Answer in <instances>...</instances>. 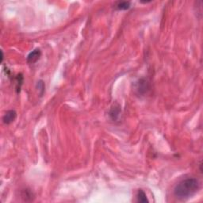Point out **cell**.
<instances>
[{
  "instance_id": "obj_1",
  "label": "cell",
  "mask_w": 203,
  "mask_h": 203,
  "mask_svg": "<svg viewBox=\"0 0 203 203\" xmlns=\"http://www.w3.org/2000/svg\"><path fill=\"white\" fill-rule=\"evenodd\" d=\"M199 189V181L194 178H189L179 182L174 189V194L179 199H187L194 196Z\"/></svg>"
},
{
  "instance_id": "obj_9",
  "label": "cell",
  "mask_w": 203,
  "mask_h": 203,
  "mask_svg": "<svg viewBox=\"0 0 203 203\" xmlns=\"http://www.w3.org/2000/svg\"><path fill=\"white\" fill-rule=\"evenodd\" d=\"M45 83L42 80L38 81V83H37V88H38V92L40 94V96H42L44 92H45Z\"/></svg>"
},
{
  "instance_id": "obj_4",
  "label": "cell",
  "mask_w": 203,
  "mask_h": 203,
  "mask_svg": "<svg viewBox=\"0 0 203 203\" xmlns=\"http://www.w3.org/2000/svg\"><path fill=\"white\" fill-rule=\"evenodd\" d=\"M147 90H148V83H147V81L144 79H140L138 81V83H137V90L140 94H143Z\"/></svg>"
},
{
  "instance_id": "obj_7",
  "label": "cell",
  "mask_w": 203,
  "mask_h": 203,
  "mask_svg": "<svg viewBox=\"0 0 203 203\" xmlns=\"http://www.w3.org/2000/svg\"><path fill=\"white\" fill-rule=\"evenodd\" d=\"M119 114H120V109H119V107L118 106V107H116V106L112 107L110 112V116L112 118V119L113 120H117L118 117H119Z\"/></svg>"
},
{
  "instance_id": "obj_8",
  "label": "cell",
  "mask_w": 203,
  "mask_h": 203,
  "mask_svg": "<svg viewBox=\"0 0 203 203\" xmlns=\"http://www.w3.org/2000/svg\"><path fill=\"white\" fill-rule=\"evenodd\" d=\"M22 83H23V76L21 74H18L16 77V90L18 92L20 91L21 90V86H22Z\"/></svg>"
},
{
  "instance_id": "obj_2",
  "label": "cell",
  "mask_w": 203,
  "mask_h": 203,
  "mask_svg": "<svg viewBox=\"0 0 203 203\" xmlns=\"http://www.w3.org/2000/svg\"><path fill=\"white\" fill-rule=\"evenodd\" d=\"M17 117V113L16 111L14 110H10L7 111V113H5L3 118H2V121L5 124L7 125H9L10 123L14 122V120L16 119Z\"/></svg>"
},
{
  "instance_id": "obj_3",
  "label": "cell",
  "mask_w": 203,
  "mask_h": 203,
  "mask_svg": "<svg viewBox=\"0 0 203 203\" xmlns=\"http://www.w3.org/2000/svg\"><path fill=\"white\" fill-rule=\"evenodd\" d=\"M40 56H41L40 50L38 49H36L27 56V62L29 64H34V63L38 61V60L40 59Z\"/></svg>"
},
{
  "instance_id": "obj_5",
  "label": "cell",
  "mask_w": 203,
  "mask_h": 203,
  "mask_svg": "<svg viewBox=\"0 0 203 203\" xmlns=\"http://www.w3.org/2000/svg\"><path fill=\"white\" fill-rule=\"evenodd\" d=\"M131 6L130 2H118L116 3L115 7L119 10H128Z\"/></svg>"
},
{
  "instance_id": "obj_6",
  "label": "cell",
  "mask_w": 203,
  "mask_h": 203,
  "mask_svg": "<svg viewBox=\"0 0 203 203\" xmlns=\"http://www.w3.org/2000/svg\"><path fill=\"white\" fill-rule=\"evenodd\" d=\"M137 201L139 202H149V199H147V196L142 190H139L137 192Z\"/></svg>"
},
{
  "instance_id": "obj_10",
  "label": "cell",
  "mask_w": 203,
  "mask_h": 203,
  "mask_svg": "<svg viewBox=\"0 0 203 203\" xmlns=\"http://www.w3.org/2000/svg\"><path fill=\"white\" fill-rule=\"evenodd\" d=\"M3 61V52L2 51H1V62Z\"/></svg>"
}]
</instances>
